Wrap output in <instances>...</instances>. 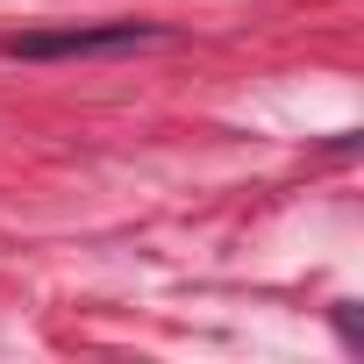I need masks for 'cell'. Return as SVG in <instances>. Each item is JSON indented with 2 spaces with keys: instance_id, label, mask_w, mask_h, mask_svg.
I'll list each match as a JSON object with an SVG mask.
<instances>
[{
  "instance_id": "6da1fadb",
  "label": "cell",
  "mask_w": 364,
  "mask_h": 364,
  "mask_svg": "<svg viewBox=\"0 0 364 364\" xmlns=\"http://www.w3.org/2000/svg\"><path fill=\"white\" fill-rule=\"evenodd\" d=\"M157 43H171L164 22H50V29H15V36H0V58H22V65H72V58L157 50Z\"/></svg>"
}]
</instances>
